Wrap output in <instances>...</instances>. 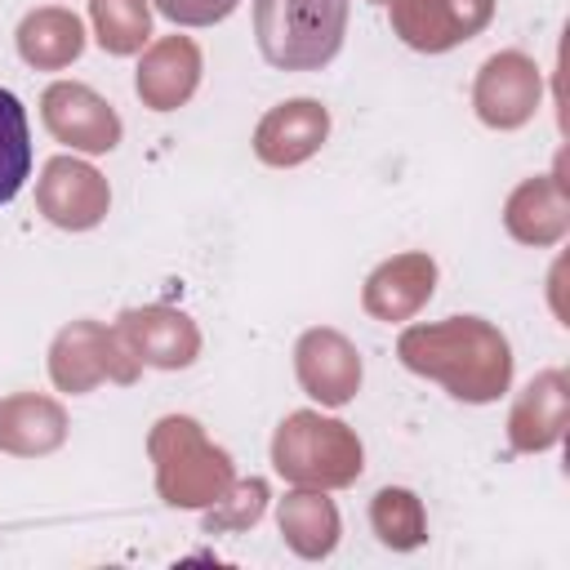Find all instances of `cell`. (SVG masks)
Returning a JSON list of instances; mask_svg holds the SVG:
<instances>
[{"mask_svg": "<svg viewBox=\"0 0 570 570\" xmlns=\"http://www.w3.org/2000/svg\"><path fill=\"white\" fill-rule=\"evenodd\" d=\"M240 0H156V9L178 27H209L223 22Z\"/></svg>", "mask_w": 570, "mask_h": 570, "instance_id": "3", "label": "cell"}, {"mask_svg": "<svg viewBox=\"0 0 570 570\" xmlns=\"http://www.w3.org/2000/svg\"><path fill=\"white\" fill-rule=\"evenodd\" d=\"M31 178V125L13 89L0 85V205H9Z\"/></svg>", "mask_w": 570, "mask_h": 570, "instance_id": "2", "label": "cell"}, {"mask_svg": "<svg viewBox=\"0 0 570 570\" xmlns=\"http://www.w3.org/2000/svg\"><path fill=\"white\" fill-rule=\"evenodd\" d=\"M347 31V0H254L258 53L281 71L325 67Z\"/></svg>", "mask_w": 570, "mask_h": 570, "instance_id": "1", "label": "cell"}]
</instances>
